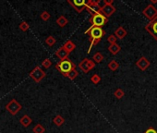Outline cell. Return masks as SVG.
<instances>
[{
  "label": "cell",
  "mask_w": 157,
  "mask_h": 133,
  "mask_svg": "<svg viewBox=\"0 0 157 133\" xmlns=\"http://www.w3.org/2000/svg\"><path fill=\"white\" fill-rule=\"evenodd\" d=\"M56 43H57V40L55 39V37L51 36V35L45 39V44L47 45H49V46H53L55 44H56Z\"/></svg>",
  "instance_id": "d4e9b609"
},
{
  "label": "cell",
  "mask_w": 157,
  "mask_h": 133,
  "mask_svg": "<svg viewBox=\"0 0 157 133\" xmlns=\"http://www.w3.org/2000/svg\"><path fill=\"white\" fill-rule=\"evenodd\" d=\"M145 30L154 37V40L157 41V17L145 26Z\"/></svg>",
  "instance_id": "9c48e42d"
},
{
  "label": "cell",
  "mask_w": 157,
  "mask_h": 133,
  "mask_svg": "<svg viewBox=\"0 0 157 133\" xmlns=\"http://www.w3.org/2000/svg\"><path fill=\"white\" fill-rule=\"evenodd\" d=\"M68 3L78 13H80L90 5V0H68Z\"/></svg>",
  "instance_id": "277c9868"
},
{
  "label": "cell",
  "mask_w": 157,
  "mask_h": 133,
  "mask_svg": "<svg viewBox=\"0 0 157 133\" xmlns=\"http://www.w3.org/2000/svg\"><path fill=\"white\" fill-rule=\"evenodd\" d=\"M124 95H125V92H124L123 90L120 89V88H117L116 91L114 92V96H115L116 99H119V100L122 99Z\"/></svg>",
  "instance_id": "cb8c5ba5"
},
{
  "label": "cell",
  "mask_w": 157,
  "mask_h": 133,
  "mask_svg": "<svg viewBox=\"0 0 157 133\" xmlns=\"http://www.w3.org/2000/svg\"><path fill=\"white\" fill-rule=\"evenodd\" d=\"M92 60H93L94 63L99 64V63H101V62L104 60V56L100 52H97V53H95V54L93 55Z\"/></svg>",
  "instance_id": "44dd1931"
},
{
  "label": "cell",
  "mask_w": 157,
  "mask_h": 133,
  "mask_svg": "<svg viewBox=\"0 0 157 133\" xmlns=\"http://www.w3.org/2000/svg\"><path fill=\"white\" fill-rule=\"evenodd\" d=\"M108 21V18L104 16L103 14L98 12L92 15V18L90 19V22H92L91 27H102L106 24Z\"/></svg>",
  "instance_id": "7a4b0ae2"
},
{
  "label": "cell",
  "mask_w": 157,
  "mask_h": 133,
  "mask_svg": "<svg viewBox=\"0 0 157 133\" xmlns=\"http://www.w3.org/2000/svg\"><path fill=\"white\" fill-rule=\"evenodd\" d=\"M62 47L64 48L66 51H68L69 53H71L73 50H75V48H76V45L74 44V43H73L72 41L69 40V41H67L64 45H63Z\"/></svg>",
  "instance_id": "e0dca14e"
},
{
  "label": "cell",
  "mask_w": 157,
  "mask_h": 133,
  "mask_svg": "<svg viewBox=\"0 0 157 133\" xmlns=\"http://www.w3.org/2000/svg\"><path fill=\"white\" fill-rule=\"evenodd\" d=\"M45 72L41 68V66H36L30 72V77L35 82H40V81L45 77Z\"/></svg>",
  "instance_id": "52a82bcc"
},
{
  "label": "cell",
  "mask_w": 157,
  "mask_h": 133,
  "mask_svg": "<svg viewBox=\"0 0 157 133\" xmlns=\"http://www.w3.org/2000/svg\"><path fill=\"white\" fill-rule=\"evenodd\" d=\"M53 123L56 125V126H57V127H61L62 125L65 123V118L62 116L57 115V116H56L54 117Z\"/></svg>",
  "instance_id": "ac0fdd59"
},
{
  "label": "cell",
  "mask_w": 157,
  "mask_h": 133,
  "mask_svg": "<svg viewBox=\"0 0 157 133\" xmlns=\"http://www.w3.org/2000/svg\"><path fill=\"white\" fill-rule=\"evenodd\" d=\"M127 34H128V32L123 28L122 26H119L118 28L115 31V35L116 36L117 39H120V40L124 39L126 36H127Z\"/></svg>",
  "instance_id": "4fadbf2b"
},
{
  "label": "cell",
  "mask_w": 157,
  "mask_h": 133,
  "mask_svg": "<svg viewBox=\"0 0 157 133\" xmlns=\"http://www.w3.org/2000/svg\"><path fill=\"white\" fill-rule=\"evenodd\" d=\"M142 15H144V17L151 21L157 17V9L154 5H148L142 10Z\"/></svg>",
  "instance_id": "ba28073f"
},
{
  "label": "cell",
  "mask_w": 157,
  "mask_h": 133,
  "mask_svg": "<svg viewBox=\"0 0 157 133\" xmlns=\"http://www.w3.org/2000/svg\"><path fill=\"white\" fill-rule=\"evenodd\" d=\"M78 76V70H77L76 68H74V69H72L69 73H68L67 75H65L64 77L69 78V79L70 80H74Z\"/></svg>",
  "instance_id": "ffe728a7"
},
{
  "label": "cell",
  "mask_w": 157,
  "mask_h": 133,
  "mask_svg": "<svg viewBox=\"0 0 157 133\" xmlns=\"http://www.w3.org/2000/svg\"><path fill=\"white\" fill-rule=\"evenodd\" d=\"M108 51L110 52V54L112 55V56H116V55H117L121 51V47H120L119 45H117L116 43V44L110 45L108 46Z\"/></svg>",
  "instance_id": "5bb4252c"
},
{
  "label": "cell",
  "mask_w": 157,
  "mask_h": 133,
  "mask_svg": "<svg viewBox=\"0 0 157 133\" xmlns=\"http://www.w3.org/2000/svg\"><path fill=\"white\" fill-rule=\"evenodd\" d=\"M116 7H114L113 5H104L103 7H101L100 13H102L104 16H105L106 18H109L116 12Z\"/></svg>",
  "instance_id": "30bf717a"
},
{
  "label": "cell",
  "mask_w": 157,
  "mask_h": 133,
  "mask_svg": "<svg viewBox=\"0 0 157 133\" xmlns=\"http://www.w3.org/2000/svg\"><path fill=\"white\" fill-rule=\"evenodd\" d=\"M91 81L93 84L97 85L101 81V77L99 75H97V74H93V75L91 77Z\"/></svg>",
  "instance_id": "484cf974"
},
{
  "label": "cell",
  "mask_w": 157,
  "mask_h": 133,
  "mask_svg": "<svg viewBox=\"0 0 157 133\" xmlns=\"http://www.w3.org/2000/svg\"><path fill=\"white\" fill-rule=\"evenodd\" d=\"M29 28H30L29 24L25 21H22L21 24H19V30H21L22 32H27V31L29 30Z\"/></svg>",
  "instance_id": "4316f807"
},
{
  "label": "cell",
  "mask_w": 157,
  "mask_h": 133,
  "mask_svg": "<svg viewBox=\"0 0 157 133\" xmlns=\"http://www.w3.org/2000/svg\"><path fill=\"white\" fill-rule=\"evenodd\" d=\"M144 133H157V131L154 130V128H148V130L145 131Z\"/></svg>",
  "instance_id": "1f68e13d"
},
{
  "label": "cell",
  "mask_w": 157,
  "mask_h": 133,
  "mask_svg": "<svg viewBox=\"0 0 157 133\" xmlns=\"http://www.w3.org/2000/svg\"><path fill=\"white\" fill-rule=\"evenodd\" d=\"M85 34H88L89 38L91 39L101 40L104 36L105 32L102 29V27H90L87 31H85Z\"/></svg>",
  "instance_id": "3957f363"
},
{
  "label": "cell",
  "mask_w": 157,
  "mask_h": 133,
  "mask_svg": "<svg viewBox=\"0 0 157 133\" xmlns=\"http://www.w3.org/2000/svg\"><path fill=\"white\" fill-rule=\"evenodd\" d=\"M101 7H102L100 5H88L87 7H86V10H87L91 15H93L95 13L100 12Z\"/></svg>",
  "instance_id": "9a60e30c"
},
{
  "label": "cell",
  "mask_w": 157,
  "mask_h": 133,
  "mask_svg": "<svg viewBox=\"0 0 157 133\" xmlns=\"http://www.w3.org/2000/svg\"><path fill=\"white\" fill-rule=\"evenodd\" d=\"M42 66L45 68H49L50 66H52V62H51V60L49 59V58H46V59H45L44 61H43Z\"/></svg>",
  "instance_id": "f546056e"
},
{
  "label": "cell",
  "mask_w": 157,
  "mask_h": 133,
  "mask_svg": "<svg viewBox=\"0 0 157 133\" xmlns=\"http://www.w3.org/2000/svg\"><path fill=\"white\" fill-rule=\"evenodd\" d=\"M150 1H151L152 4H156V3H157V0H150Z\"/></svg>",
  "instance_id": "836d02e7"
},
{
  "label": "cell",
  "mask_w": 157,
  "mask_h": 133,
  "mask_svg": "<svg viewBox=\"0 0 157 133\" xmlns=\"http://www.w3.org/2000/svg\"><path fill=\"white\" fill-rule=\"evenodd\" d=\"M150 65H151L150 61H149L145 57H141L140 59L136 62V66H138L141 71H145V70L150 66Z\"/></svg>",
  "instance_id": "8fae6325"
},
{
  "label": "cell",
  "mask_w": 157,
  "mask_h": 133,
  "mask_svg": "<svg viewBox=\"0 0 157 133\" xmlns=\"http://www.w3.org/2000/svg\"><path fill=\"white\" fill-rule=\"evenodd\" d=\"M56 68L59 72L62 73L63 76H65L68 73H69L70 71H71L72 69L76 68V66L71 60H69V59L67 58V59L60 60V62H58V63L56 65Z\"/></svg>",
  "instance_id": "6da1fadb"
},
{
  "label": "cell",
  "mask_w": 157,
  "mask_h": 133,
  "mask_svg": "<svg viewBox=\"0 0 157 133\" xmlns=\"http://www.w3.org/2000/svg\"><path fill=\"white\" fill-rule=\"evenodd\" d=\"M69 53L68 52V51H66L63 47H60V48H58L57 50V52H56V56L59 58L60 60H64V59H67L69 57Z\"/></svg>",
  "instance_id": "7c38bea8"
},
{
  "label": "cell",
  "mask_w": 157,
  "mask_h": 133,
  "mask_svg": "<svg viewBox=\"0 0 157 133\" xmlns=\"http://www.w3.org/2000/svg\"><path fill=\"white\" fill-rule=\"evenodd\" d=\"M116 40H117V38H116V36L115 34H111V35H109V36L107 37V42L109 43L110 45L116 44Z\"/></svg>",
  "instance_id": "83f0119b"
},
{
  "label": "cell",
  "mask_w": 157,
  "mask_h": 133,
  "mask_svg": "<svg viewBox=\"0 0 157 133\" xmlns=\"http://www.w3.org/2000/svg\"><path fill=\"white\" fill-rule=\"evenodd\" d=\"M21 108H22V105L16 99H12L11 101H9V104L6 105L7 111H9V114H11L12 116L17 115L18 113L21 110Z\"/></svg>",
  "instance_id": "5b68a950"
},
{
  "label": "cell",
  "mask_w": 157,
  "mask_h": 133,
  "mask_svg": "<svg viewBox=\"0 0 157 133\" xmlns=\"http://www.w3.org/2000/svg\"><path fill=\"white\" fill-rule=\"evenodd\" d=\"M101 0H90V5H99Z\"/></svg>",
  "instance_id": "4dcf8cb0"
},
{
  "label": "cell",
  "mask_w": 157,
  "mask_h": 133,
  "mask_svg": "<svg viewBox=\"0 0 157 133\" xmlns=\"http://www.w3.org/2000/svg\"><path fill=\"white\" fill-rule=\"evenodd\" d=\"M33 133H45V128L42 124H37V125H35L34 128H33Z\"/></svg>",
  "instance_id": "7402d4cb"
},
{
  "label": "cell",
  "mask_w": 157,
  "mask_h": 133,
  "mask_svg": "<svg viewBox=\"0 0 157 133\" xmlns=\"http://www.w3.org/2000/svg\"><path fill=\"white\" fill-rule=\"evenodd\" d=\"M31 122H33V119L31 118V117L28 116V115H24L21 116V118L19 119V123H21L23 127H29L30 125L31 124Z\"/></svg>",
  "instance_id": "2e32d148"
},
{
  "label": "cell",
  "mask_w": 157,
  "mask_h": 133,
  "mask_svg": "<svg viewBox=\"0 0 157 133\" xmlns=\"http://www.w3.org/2000/svg\"><path fill=\"white\" fill-rule=\"evenodd\" d=\"M50 17H51V15H50L49 12H47V11H43L42 14H41V19L45 21H48V19H50Z\"/></svg>",
  "instance_id": "f1b7e54d"
},
{
  "label": "cell",
  "mask_w": 157,
  "mask_h": 133,
  "mask_svg": "<svg viewBox=\"0 0 157 133\" xmlns=\"http://www.w3.org/2000/svg\"><path fill=\"white\" fill-rule=\"evenodd\" d=\"M114 0H104V5H113Z\"/></svg>",
  "instance_id": "d6a6232c"
},
{
  "label": "cell",
  "mask_w": 157,
  "mask_h": 133,
  "mask_svg": "<svg viewBox=\"0 0 157 133\" xmlns=\"http://www.w3.org/2000/svg\"><path fill=\"white\" fill-rule=\"evenodd\" d=\"M78 68L81 70L82 72L87 74L91 71L92 69L94 68V66H95V63L93 62V60L92 59H89V58H84L83 60L80 62V64H78Z\"/></svg>",
  "instance_id": "8992f818"
},
{
  "label": "cell",
  "mask_w": 157,
  "mask_h": 133,
  "mask_svg": "<svg viewBox=\"0 0 157 133\" xmlns=\"http://www.w3.org/2000/svg\"><path fill=\"white\" fill-rule=\"evenodd\" d=\"M118 68H119V64L117 63L116 60H112L108 63V68L111 70V71H116Z\"/></svg>",
  "instance_id": "603a6c76"
},
{
  "label": "cell",
  "mask_w": 157,
  "mask_h": 133,
  "mask_svg": "<svg viewBox=\"0 0 157 133\" xmlns=\"http://www.w3.org/2000/svg\"><path fill=\"white\" fill-rule=\"evenodd\" d=\"M57 23L58 26L61 27V28H63V27H65L67 24H68L69 21H68V19H67L65 16H60L59 18L57 19Z\"/></svg>",
  "instance_id": "d6986e66"
}]
</instances>
